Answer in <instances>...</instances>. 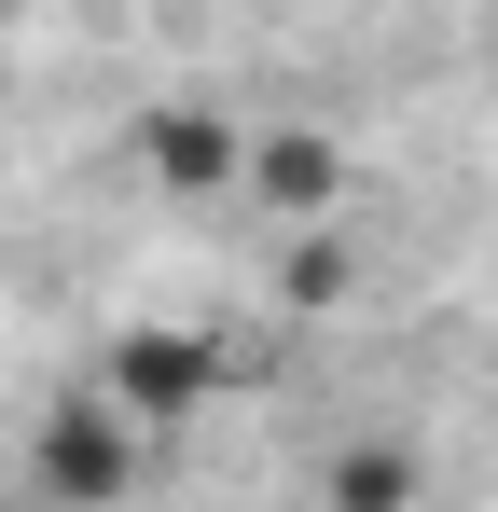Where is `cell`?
<instances>
[{
  "mask_svg": "<svg viewBox=\"0 0 498 512\" xmlns=\"http://www.w3.org/2000/svg\"><path fill=\"white\" fill-rule=\"evenodd\" d=\"M28 499L42 512H125L139 499V429L111 416V388H70L28 429Z\"/></svg>",
  "mask_w": 498,
  "mask_h": 512,
  "instance_id": "cell-1",
  "label": "cell"
},
{
  "mask_svg": "<svg viewBox=\"0 0 498 512\" xmlns=\"http://www.w3.org/2000/svg\"><path fill=\"white\" fill-rule=\"evenodd\" d=\"M415 499V457H388V443H374V457H332V512H402Z\"/></svg>",
  "mask_w": 498,
  "mask_h": 512,
  "instance_id": "cell-5",
  "label": "cell"
},
{
  "mask_svg": "<svg viewBox=\"0 0 498 512\" xmlns=\"http://www.w3.org/2000/svg\"><path fill=\"white\" fill-rule=\"evenodd\" d=\"M97 388H111V416H125L139 443H153L166 416H194V402L222 388V346H208V333H125V346H111V374H97Z\"/></svg>",
  "mask_w": 498,
  "mask_h": 512,
  "instance_id": "cell-2",
  "label": "cell"
},
{
  "mask_svg": "<svg viewBox=\"0 0 498 512\" xmlns=\"http://www.w3.org/2000/svg\"><path fill=\"white\" fill-rule=\"evenodd\" d=\"M236 180H263V208H291V222H319V194L346 167H332V139H263V153H249Z\"/></svg>",
  "mask_w": 498,
  "mask_h": 512,
  "instance_id": "cell-4",
  "label": "cell"
},
{
  "mask_svg": "<svg viewBox=\"0 0 498 512\" xmlns=\"http://www.w3.org/2000/svg\"><path fill=\"white\" fill-rule=\"evenodd\" d=\"M139 153H153V180H166V194H236L249 125H236V111H194V97H180V111H153V125H139Z\"/></svg>",
  "mask_w": 498,
  "mask_h": 512,
  "instance_id": "cell-3",
  "label": "cell"
}]
</instances>
